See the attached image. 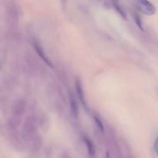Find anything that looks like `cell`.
Masks as SVG:
<instances>
[{
	"instance_id": "6da1fadb",
	"label": "cell",
	"mask_w": 158,
	"mask_h": 158,
	"mask_svg": "<svg viewBox=\"0 0 158 158\" xmlns=\"http://www.w3.org/2000/svg\"><path fill=\"white\" fill-rule=\"evenodd\" d=\"M135 4L139 11L147 15H152L156 12L154 5L148 0H135Z\"/></svg>"
},
{
	"instance_id": "7a4b0ae2",
	"label": "cell",
	"mask_w": 158,
	"mask_h": 158,
	"mask_svg": "<svg viewBox=\"0 0 158 158\" xmlns=\"http://www.w3.org/2000/svg\"><path fill=\"white\" fill-rule=\"evenodd\" d=\"M33 46H34V49H35V50L36 51V52L38 53V55L40 56V58H41L42 60L46 63V64L49 65V66H51V67H52V63H51L50 60L47 58V56H46V55L45 54L44 51H43V48L41 47V46H40L38 43H36V42L34 43Z\"/></svg>"
},
{
	"instance_id": "3957f363",
	"label": "cell",
	"mask_w": 158,
	"mask_h": 158,
	"mask_svg": "<svg viewBox=\"0 0 158 158\" xmlns=\"http://www.w3.org/2000/svg\"><path fill=\"white\" fill-rule=\"evenodd\" d=\"M83 142L85 143L86 146V149H87L88 154L91 157H94L96 154V148L95 145H94V142L87 137V136H83Z\"/></svg>"
},
{
	"instance_id": "277c9868",
	"label": "cell",
	"mask_w": 158,
	"mask_h": 158,
	"mask_svg": "<svg viewBox=\"0 0 158 158\" xmlns=\"http://www.w3.org/2000/svg\"><path fill=\"white\" fill-rule=\"evenodd\" d=\"M76 89H77V95H78L79 99H80V102L82 103V104L86 107V100H85V97H84V94H83V87H82L81 83L79 80H76Z\"/></svg>"
},
{
	"instance_id": "5b68a950",
	"label": "cell",
	"mask_w": 158,
	"mask_h": 158,
	"mask_svg": "<svg viewBox=\"0 0 158 158\" xmlns=\"http://www.w3.org/2000/svg\"><path fill=\"white\" fill-rule=\"evenodd\" d=\"M69 103H70L71 114H72V115L75 118H77V117H78L79 114L78 105H77V102L73 96H70V101H69Z\"/></svg>"
},
{
	"instance_id": "8992f818",
	"label": "cell",
	"mask_w": 158,
	"mask_h": 158,
	"mask_svg": "<svg viewBox=\"0 0 158 158\" xmlns=\"http://www.w3.org/2000/svg\"><path fill=\"white\" fill-rule=\"evenodd\" d=\"M113 4H114V8H115L116 10L117 11V12H118V13L120 14V15H121L122 17H123V18H124V19H126V14H125L124 11L123 10V9H122V8L120 7V6H119L118 3H117V2H114L113 3Z\"/></svg>"
},
{
	"instance_id": "52a82bcc",
	"label": "cell",
	"mask_w": 158,
	"mask_h": 158,
	"mask_svg": "<svg viewBox=\"0 0 158 158\" xmlns=\"http://www.w3.org/2000/svg\"><path fill=\"white\" fill-rule=\"evenodd\" d=\"M94 120H95V123L96 124H97V127L99 128V130H100L101 132H103V131H104V126H103L101 120H100L98 117L96 116V117H94Z\"/></svg>"
},
{
	"instance_id": "ba28073f",
	"label": "cell",
	"mask_w": 158,
	"mask_h": 158,
	"mask_svg": "<svg viewBox=\"0 0 158 158\" xmlns=\"http://www.w3.org/2000/svg\"><path fill=\"white\" fill-rule=\"evenodd\" d=\"M134 19H135L136 23H137V25L138 26V27L140 28L141 30H143V26H142V22H141V20H140V17H139L137 15H135V17H134Z\"/></svg>"
},
{
	"instance_id": "9c48e42d",
	"label": "cell",
	"mask_w": 158,
	"mask_h": 158,
	"mask_svg": "<svg viewBox=\"0 0 158 158\" xmlns=\"http://www.w3.org/2000/svg\"><path fill=\"white\" fill-rule=\"evenodd\" d=\"M154 150H155V152L158 156V137L156 139L155 143H154Z\"/></svg>"
},
{
	"instance_id": "30bf717a",
	"label": "cell",
	"mask_w": 158,
	"mask_h": 158,
	"mask_svg": "<svg viewBox=\"0 0 158 158\" xmlns=\"http://www.w3.org/2000/svg\"><path fill=\"white\" fill-rule=\"evenodd\" d=\"M61 158H70L69 157V155H67V154H64V155L62 156Z\"/></svg>"
},
{
	"instance_id": "8fae6325",
	"label": "cell",
	"mask_w": 158,
	"mask_h": 158,
	"mask_svg": "<svg viewBox=\"0 0 158 158\" xmlns=\"http://www.w3.org/2000/svg\"><path fill=\"white\" fill-rule=\"evenodd\" d=\"M117 1H118V0H113V2H117Z\"/></svg>"
}]
</instances>
